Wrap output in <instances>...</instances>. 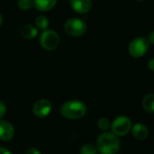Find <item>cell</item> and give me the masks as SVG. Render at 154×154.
<instances>
[{
  "label": "cell",
  "mask_w": 154,
  "mask_h": 154,
  "mask_svg": "<svg viewBox=\"0 0 154 154\" xmlns=\"http://www.w3.org/2000/svg\"><path fill=\"white\" fill-rule=\"evenodd\" d=\"M40 43L43 49L47 51H53L60 44V36L52 30H45L41 34Z\"/></svg>",
  "instance_id": "cell-5"
},
{
  "label": "cell",
  "mask_w": 154,
  "mask_h": 154,
  "mask_svg": "<svg viewBox=\"0 0 154 154\" xmlns=\"http://www.w3.org/2000/svg\"><path fill=\"white\" fill-rule=\"evenodd\" d=\"M38 31L31 24H25L21 28V35L25 39H33L36 37Z\"/></svg>",
  "instance_id": "cell-12"
},
{
  "label": "cell",
  "mask_w": 154,
  "mask_h": 154,
  "mask_svg": "<svg viewBox=\"0 0 154 154\" xmlns=\"http://www.w3.org/2000/svg\"><path fill=\"white\" fill-rule=\"evenodd\" d=\"M149 43H152V44H154V31L150 32V34L148 35V38H147Z\"/></svg>",
  "instance_id": "cell-21"
},
{
  "label": "cell",
  "mask_w": 154,
  "mask_h": 154,
  "mask_svg": "<svg viewBox=\"0 0 154 154\" xmlns=\"http://www.w3.org/2000/svg\"><path fill=\"white\" fill-rule=\"evenodd\" d=\"M14 128L9 122L0 120V140L10 141L14 136Z\"/></svg>",
  "instance_id": "cell-8"
},
{
  "label": "cell",
  "mask_w": 154,
  "mask_h": 154,
  "mask_svg": "<svg viewBox=\"0 0 154 154\" xmlns=\"http://www.w3.org/2000/svg\"><path fill=\"white\" fill-rule=\"evenodd\" d=\"M6 112V106L3 101H0V118H2Z\"/></svg>",
  "instance_id": "cell-18"
},
{
  "label": "cell",
  "mask_w": 154,
  "mask_h": 154,
  "mask_svg": "<svg viewBox=\"0 0 154 154\" xmlns=\"http://www.w3.org/2000/svg\"><path fill=\"white\" fill-rule=\"evenodd\" d=\"M2 22H3V16H2V14L0 13V25L2 24Z\"/></svg>",
  "instance_id": "cell-23"
},
{
  "label": "cell",
  "mask_w": 154,
  "mask_h": 154,
  "mask_svg": "<svg viewBox=\"0 0 154 154\" xmlns=\"http://www.w3.org/2000/svg\"><path fill=\"white\" fill-rule=\"evenodd\" d=\"M32 111L37 117H45L51 111V104L47 99H40L34 104Z\"/></svg>",
  "instance_id": "cell-7"
},
{
  "label": "cell",
  "mask_w": 154,
  "mask_h": 154,
  "mask_svg": "<svg viewBox=\"0 0 154 154\" xmlns=\"http://www.w3.org/2000/svg\"><path fill=\"white\" fill-rule=\"evenodd\" d=\"M149 49V42L145 37L140 36L134 39L129 45V53L134 58L143 57Z\"/></svg>",
  "instance_id": "cell-4"
},
{
  "label": "cell",
  "mask_w": 154,
  "mask_h": 154,
  "mask_svg": "<svg viewBox=\"0 0 154 154\" xmlns=\"http://www.w3.org/2000/svg\"><path fill=\"white\" fill-rule=\"evenodd\" d=\"M57 0H33V5L39 11H49L54 7Z\"/></svg>",
  "instance_id": "cell-11"
},
{
  "label": "cell",
  "mask_w": 154,
  "mask_h": 154,
  "mask_svg": "<svg viewBox=\"0 0 154 154\" xmlns=\"http://www.w3.org/2000/svg\"><path fill=\"white\" fill-rule=\"evenodd\" d=\"M0 154H12V152L4 147H0Z\"/></svg>",
  "instance_id": "cell-22"
},
{
  "label": "cell",
  "mask_w": 154,
  "mask_h": 154,
  "mask_svg": "<svg viewBox=\"0 0 154 154\" xmlns=\"http://www.w3.org/2000/svg\"><path fill=\"white\" fill-rule=\"evenodd\" d=\"M80 154H97V149L91 144H85L80 149Z\"/></svg>",
  "instance_id": "cell-16"
},
{
  "label": "cell",
  "mask_w": 154,
  "mask_h": 154,
  "mask_svg": "<svg viewBox=\"0 0 154 154\" xmlns=\"http://www.w3.org/2000/svg\"><path fill=\"white\" fill-rule=\"evenodd\" d=\"M143 106L145 111L154 113V94H148L143 97Z\"/></svg>",
  "instance_id": "cell-13"
},
{
  "label": "cell",
  "mask_w": 154,
  "mask_h": 154,
  "mask_svg": "<svg viewBox=\"0 0 154 154\" xmlns=\"http://www.w3.org/2000/svg\"><path fill=\"white\" fill-rule=\"evenodd\" d=\"M17 5L20 9L22 10H29L31 9L33 5V0H18Z\"/></svg>",
  "instance_id": "cell-15"
},
{
  "label": "cell",
  "mask_w": 154,
  "mask_h": 154,
  "mask_svg": "<svg viewBox=\"0 0 154 154\" xmlns=\"http://www.w3.org/2000/svg\"><path fill=\"white\" fill-rule=\"evenodd\" d=\"M132 133H133L134 137L139 141L145 140L149 135L148 128L143 124H135L132 129Z\"/></svg>",
  "instance_id": "cell-10"
},
{
  "label": "cell",
  "mask_w": 154,
  "mask_h": 154,
  "mask_svg": "<svg viewBox=\"0 0 154 154\" xmlns=\"http://www.w3.org/2000/svg\"><path fill=\"white\" fill-rule=\"evenodd\" d=\"M25 154H41V152L36 148H30L26 151Z\"/></svg>",
  "instance_id": "cell-19"
},
{
  "label": "cell",
  "mask_w": 154,
  "mask_h": 154,
  "mask_svg": "<svg viewBox=\"0 0 154 154\" xmlns=\"http://www.w3.org/2000/svg\"><path fill=\"white\" fill-rule=\"evenodd\" d=\"M147 66H148V68H149L151 70L154 71V58L151 59V60L148 61V63H147Z\"/></svg>",
  "instance_id": "cell-20"
},
{
  "label": "cell",
  "mask_w": 154,
  "mask_h": 154,
  "mask_svg": "<svg viewBox=\"0 0 154 154\" xmlns=\"http://www.w3.org/2000/svg\"><path fill=\"white\" fill-rule=\"evenodd\" d=\"M110 126V122L107 118L106 117H102L97 121V127L100 130H107Z\"/></svg>",
  "instance_id": "cell-17"
},
{
  "label": "cell",
  "mask_w": 154,
  "mask_h": 154,
  "mask_svg": "<svg viewBox=\"0 0 154 154\" xmlns=\"http://www.w3.org/2000/svg\"><path fill=\"white\" fill-rule=\"evenodd\" d=\"M64 30L69 35L73 37H79L86 32L87 25L81 19L70 18L66 21L64 24Z\"/></svg>",
  "instance_id": "cell-3"
},
{
  "label": "cell",
  "mask_w": 154,
  "mask_h": 154,
  "mask_svg": "<svg viewBox=\"0 0 154 154\" xmlns=\"http://www.w3.org/2000/svg\"><path fill=\"white\" fill-rule=\"evenodd\" d=\"M70 5L77 13L86 14L91 9L92 2L91 0H70Z\"/></svg>",
  "instance_id": "cell-9"
},
{
  "label": "cell",
  "mask_w": 154,
  "mask_h": 154,
  "mask_svg": "<svg viewBox=\"0 0 154 154\" xmlns=\"http://www.w3.org/2000/svg\"><path fill=\"white\" fill-rule=\"evenodd\" d=\"M35 24L38 29L45 31V30H47V28L49 26V20L46 16L40 15L35 19Z\"/></svg>",
  "instance_id": "cell-14"
},
{
  "label": "cell",
  "mask_w": 154,
  "mask_h": 154,
  "mask_svg": "<svg viewBox=\"0 0 154 154\" xmlns=\"http://www.w3.org/2000/svg\"><path fill=\"white\" fill-rule=\"evenodd\" d=\"M87 112L85 104L79 100H70L64 103L60 108L61 115L67 119H79Z\"/></svg>",
  "instance_id": "cell-2"
},
{
  "label": "cell",
  "mask_w": 154,
  "mask_h": 154,
  "mask_svg": "<svg viewBox=\"0 0 154 154\" xmlns=\"http://www.w3.org/2000/svg\"><path fill=\"white\" fill-rule=\"evenodd\" d=\"M97 145L102 154H116L119 151L120 142L114 134L104 133L98 137Z\"/></svg>",
  "instance_id": "cell-1"
},
{
  "label": "cell",
  "mask_w": 154,
  "mask_h": 154,
  "mask_svg": "<svg viewBox=\"0 0 154 154\" xmlns=\"http://www.w3.org/2000/svg\"><path fill=\"white\" fill-rule=\"evenodd\" d=\"M136 1H139V2H141V1H144V0H136Z\"/></svg>",
  "instance_id": "cell-24"
},
{
  "label": "cell",
  "mask_w": 154,
  "mask_h": 154,
  "mask_svg": "<svg viewBox=\"0 0 154 154\" xmlns=\"http://www.w3.org/2000/svg\"><path fill=\"white\" fill-rule=\"evenodd\" d=\"M111 128L115 135L125 136L130 132L132 128V122L127 116H118L114 120Z\"/></svg>",
  "instance_id": "cell-6"
}]
</instances>
